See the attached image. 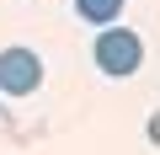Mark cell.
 Masks as SVG:
<instances>
[{
	"label": "cell",
	"instance_id": "cell-1",
	"mask_svg": "<svg viewBox=\"0 0 160 155\" xmlns=\"http://www.w3.org/2000/svg\"><path fill=\"white\" fill-rule=\"evenodd\" d=\"M91 59H96V70H102V75L128 80V75L144 64V43H139V32H128V27H102V32H96Z\"/></svg>",
	"mask_w": 160,
	"mask_h": 155
},
{
	"label": "cell",
	"instance_id": "cell-2",
	"mask_svg": "<svg viewBox=\"0 0 160 155\" xmlns=\"http://www.w3.org/2000/svg\"><path fill=\"white\" fill-rule=\"evenodd\" d=\"M38 86H43V59L22 43L0 48V91L6 96H32Z\"/></svg>",
	"mask_w": 160,
	"mask_h": 155
},
{
	"label": "cell",
	"instance_id": "cell-3",
	"mask_svg": "<svg viewBox=\"0 0 160 155\" xmlns=\"http://www.w3.org/2000/svg\"><path fill=\"white\" fill-rule=\"evenodd\" d=\"M75 11L86 16L91 27H112V22L123 16V0H75Z\"/></svg>",
	"mask_w": 160,
	"mask_h": 155
},
{
	"label": "cell",
	"instance_id": "cell-4",
	"mask_svg": "<svg viewBox=\"0 0 160 155\" xmlns=\"http://www.w3.org/2000/svg\"><path fill=\"white\" fill-rule=\"evenodd\" d=\"M144 134H149V144H160V112H149V123H144Z\"/></svg>",
	"mask_w": 160,
	"mask_h": 155
}]
</instances>
